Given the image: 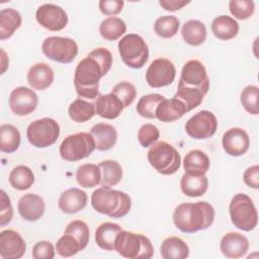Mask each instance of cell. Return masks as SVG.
<instances>
[{
	"label": "cell",
	"instance_id": "603a6c76",
	"mask_svg": "<svg viewBox=\"0 0 259 259\" xmlns=\"http://www.w3.org/2000/svg\"><path fill=\"white\" fill-rule=\"evenodd\" d=\"M91 136L93 137L98 151H108L116 143L117 133L113 125L105 122L96 123L91 127Z\"/></svg>",
	"mask_w": 259,
	"mask_h": 259
},
{
	"label": "cell",
	"instance_id": "ac0fdd59",
	"mask_svg": "<svg viewBox=\"0 0 259 259\" xmlns=\"http://www.w3.org/2000/svg\"><path fill=\"white\" fill-rule=\"evenodd\" d=\"M220 249L227 258L237 259L246 255L249 250V241L241 233L230 232L223 236L220 242Z\"/></svg>",
	"mask_w": 259,
	"mask_h": 259
},
{
	"label": "cell",
	"instance_id": "52a82bcc",
	"mask_svg": "<svg viewBox=\"0 0 259 259\" xmlns=\"http://www.w3.org/2000/svg\"><path fill=\"white\" fill-rule=\"evenodd\" d=\"M122 62L130 68L141 69L149 59V48L145 39L136 33L121 37L117 45Z\"/></svg>",
	"mask_w": 259,
	"mask_h": 259
},
{
	"label": "cell",
	"instance_id": "8992f818",
	"mask_svg": "<svg viewBox=\"0 0 259 259\" xmlns=\"http://www.w3.org/2000/svg\"><path fill=\"white\" fill-rule=\"evenodd\" d=\"M229 211L233 225L239 230L250 232L257 227L258 212L253 200L247 194H235L230 202Z\"/></svg>",
	"mask_w": 259,
	"mask_h": 259
},
{
	"label": "cell",
	"instance_id": "f6af8a7d",
	"mask_svg": "<svg viewBox=\"0 0 259 259\" xmlns=\"http://www.w3.org/2000/svg\"><path fill=\"white\" fill-rule=\"evenodd\" d=\"M56 251L62 257H71L81 250L78 241L70 234H65L57 241Z\"/></svg>",
	"mask_w": 259,
	"mask_h": 259
},
{
	"label": "cell",
	"instance_id": "f35d334b",
	"mask_svg": "<svg viewBox=\"0 0 259 259\" xmlns=\"http://www.w3.org/2000/svg\"><path fill=\"white\" fill-rule=\"evenodd\" d=\"M164 99L165 97L163 95L157 93L144 95L138 101L136 109L138 113L145 118H156V109Z\"/></svg>",
	"mask_w": 259,
	"mask_h": 259
},
{
	"label": "cell",
	"instance_id": "83f0119b",
	"mask_svg": "<svg viewBox=\"0 0 259 259\" xmlns=\"http://www.w3.org/2000/svg\"><path fill=\"white\" fill-rule=\"evenodd\" d=\"M208 187V179L205 175H190L184 173L180 180L181 191L189 197L202 196Z\"/></svg>",
	"mask_w": 259,
	"mask_h": 259
},
{
	"label": "cell",
	"instance_id": "3957f363",
	"mask_svg": "<svg viewBox=\"0 0 259 259\" xmlns=\"http://www.w3.org/2000/svg\"><path fill=\"white\" fill-rule=\"evenodd\" d=\"M91 205L99 213L112 219H119L128 213L132 200L125 192L111 189V187H100L91 195Z\"/></svg>",
	"mask_w": 259,
	"mask_h": 259
},
{
	"label": "cell",
	"instance_id": "681fc988",
	"mask_svg": "<svg viewBox=\"0 0 259 259\" xmlns=\"http://www.w3.org/2000/svg\"><path fill=\"white\" fill-rule=\"evenodd\" d=\"M124 2L122 0H101L99 1V9L102 14L107 16H114L121 12Z\"/></svg>",
	"mask_w": 259,
	"mask_h": 259
},
{
	"label": "cell",
	"instance_id": "7c38bea8",
	"mask_svg": "<svg viewBox=\"0 0 259 259\" xmlns=\"http://www.w3.org/2000/svg\"><path fill=\"white\" fill-rule=\"evenodd\" d=\"M178 85L199 89L206 94L209 89V79L203 64L198 60L187 61L182 67Z\"/></svg>",
	"mask_w": 259,
	"mask_h": 259
},
{
	"label": "cell",
	"instance_id": "7bdbcfd3",
	"mask_svg": "<svg viewBox=\"0 0 259 259\" xmlns=\"http://www.w3.org/2000/svg\"><path fill=\"white\" fill-rule=\"evenodd\" d=\"M111 93L120 100L123 107L130 106L135 101L137 96L136 87L126 81H121L114 85L111 89Z\"/></svg>",
	"mask_w": 259,
	"mask_h": 259
},
{
	"label": "cell",
	"instance_id": "d590c367",
	"mask_svg": "<svg viewBox=\"0 0 259 259\" xmlns=\"http://www.w3.org/2000/svg\"><path fill=\"white\" fill-rule=\"evenodd\" d=\"M126 31L125 22L115 16H110L102 20L99 25V32L105 40L113 41L121 37Z\"/></svg>",
	"mask_w": 259,
	"mask_h": 259
},
{
	"label": "cell",
	"instance_id": "d4e9b609",
	"mask_svg": "<svg viewBox=\"0 0 259 259\" xmlns=\"http://www.w3.org/2000/svg\"><path fill=\"white\" fill-rule=\"evenodd\" d=\"M209 158L200 150L188 152L183 159V168L185 173L190 175H205L209 169Z\"/></svg>",
	"mask_w": 259,
	"mask_h": 259
},
{
	"label": "cell",
	"instance_id": "30bf717a",
	"mask_svg": "<svg viewBox=\"0 0 259 259\" xmlns=\"http://www.w3.org/2000/svg\"><path fill=\"white\" fill-rule=\"evenodd\" d=\"M41 51L50 60L61 64H70L78 55V45L69 37L49 36L42 41Z\"/></svg>",
	"mask_w": 259,
	"mask_h": 259
},
{
	"label": "cell",
	"instance_id": "5b68a950",
	"mask_svg": "<svg viewBox=\"0 0 259 259\" xmlns=\"http://www.w3.org/2000/svg\"><path fill=\"white\" fill-rule=\"evenodd\" d=\"M150 165L162 175L176 173L181 165V157L178 151L169 143L161 141L151 146L147 154Z\"/></svg>",
	"mask_w": 259,
	"mask_h": 259
},
{
	"label": "cell",
	"instance_id": "8d00e7d4",
	"mask_svg": "<svg viewBox=\"0 0 259 259\" xmlns=\"http://www.w3.org/2000/svg\"><path fill=\"white\" fill-rule=\"evenodd\" d=\"M68 113L70 118L75 122H85L91 119L95 114L94 104L81 98L74 100L69 108Z\"/></svg>",
	"mask_w": 259,
	"mask_h": 259
},
{
	"label": "cell",
	"instance_id": "6da1fadb",
	"mask_svg": "<svg viewBox=\"0 0 259 259\" xmlns=\"http://www.w3.org/2000/svg\"><path fill=\"white\" fill-rule=\"evenodd\" d=\"M112 65V55L105 48L93 50L81 60L74 73V86L77 94L86 99H94L99 95V81Z\"/></svg>",
	"mask_w": 259,
	"mask_h": 259
},
{
	"label": "cell",
	"instance_id": "e0dca14e",
	"mask_svg": "<svg viewBox=\"0 0 259 259\" xmlns=\"http://www.w3.org/2000/svg\"><path fill=\"white\" fill-rule=\"evenodd\" d=\"M26 250V244L21 235L14 230H4L0 233V256L3 259H19Z\"/></svg>",
	"mask_w": 259,
	"mask_h": 259
},
{
	"label": "cell",
	"instance_id": "f5cc1de1",
	"mask_svg": "<svg viewBox=\"0 0 259 259\" xmlns=\"http://www.w3.org/2000/svg\"><path fill=\"white\" fill-rule=\"evenodd\" d=\"M1 54H2V74L5 72V70H6V68H7V66H8V64H6L5 62H4V60L6 59V55H5V52L3 51V50H1Z\"/></svg>",
	"mask_w": 259,
	"mask_h": 259
},
{
	"label": "cell",
	"instance_id": "d6986e66",
	"mask_svg": "<svg viewBox=\"0 0 259 259\" xmlns=\"http://www.w3.org/2000/svg\"><path fill=\"white\" fill-rule=\"evenodd\" d=\"M17 209L23 220L27 222H35L39 220L45 212V200L37 194L27 193L19 198Z\"/></svg>",
	"mask_w": 259,
	"mask_h": 259
},
{
	"label": "cell",
	"instance_id": "8fae6325",
	"mask_svg": "<svg viewBox=\"0 0 259 259\" xmlns=\"http://www.w3.org/2000/svg\"><path fill=\"white\" fill-rule=\"evenodd\" d=\"M218 130V119L208 110H200L192 115L185 123L186 134L195 140L211 138Z\"/></svg>",
	"mask_w": 259,
	"mask_h": 259
},
{
	"label": "cell",
	"instance_id": "5bb4252c",
	"mask_svg": "<svg viewBox=\"0 0 259 259\" xmlns=\"http://www.w3.org/2000/svg\"><path fill=\"white\" fill-rule=\"evenodd\" d=\"M35 18L42 27L51 31L62 30L68 24L66 11L61 6L52 3L40 5L35 12Z\"/></svg>",
	"mask_w": 259,
	"mask_h": 259
},
{
	"label": "cell",
	"instance_id": "d6a6232c",
	"mask_svg": "<svg viewBox=\"0 0 259 259\" xmlns=\"http://www.w3.org/2000/svg\"><path fill=\"white\" fill-rule=\"evenodd\" d=\"M21 136L18 128L9 123L0 125V150L3 153L11 154L20 146Z\"/></svg>",
	"mask_w": 259,
	"mask_h": 259
},
{
	"label": "cell",
	"instance_id": "4fadbf2b",
	"mask_svg": "<svg viewBox=\"0 0 259 259\" xmlns=\"http://www.w3.org/2000/svg\"><path fill=\"white\" fill-rule=\"evenodd\" d=\"M176 75L174 64L165 58L154 60L146 71V81L152 88H161L173 83Z\"/></svg>",
	"mask_w": 259,
	"mask_h": 259
},
{
	"label": "cell",
	"instance_id": "277c9868",
	"mask_svg": "<svg viewBox=\"0 0 259 259\" xmlns=\"http://www.w3.org/2000/svg\"><path fill=\"white\" fill-rule=\"evenodd\" d=\"M114 251L128 259H150L153 257L154 248L149 238L121 230L115 239Z\"/></svg>",
	"mask_w": 259,
	"mask_h": 259
},
{
	"label": "cell",
	"instance_id": "1f68e13d",
	"mask_svg": "<svg viewBox=\"0 0 259 259\" xmlns=\"http://www.w3.org/2000/svg\"><path fill=\"white\" fill-rule=\"evenodd\" d=\"M76 180L81 187L93 188L100 184L101 170L96 164H83L76 171Z\"/></svg>",
	"mask_w": 259,
	"mask_h": 259
},
{
	"label": "cell",
	"instance_id": "f907efd6",
	"mask_svg": "<svg viewBox=\"0 0 259 259\" xmlns=\"http://www.w3.org/2000/svg\"><path fill=\"white\" fill-rule=\"evenodd\" d=\"M244 182L247 186L258 189L259 188V166L254 165L245 170L243 174Z\"/></svg>",
	"mask_w": 259,
	"mask_h": 259
},
{
	"label": "cell",
	"instance_id": "ba28073f",
	"mask_svg": "<svg viewBox=\"0 0 259 259\" xmlns=\"http://www.w3.org/2000/svg\"><path fill=\"white\" fill-rule=\"evenodd\" d=\"M95 149V141L91 134L81 132L66 137L60 145L59 153L63 160L77 162L90 156Z\"/></svg>",
	"mask_w": 259,
	"mask_h": 259
},
{
	"label": "cell",
	"instance_id": "c3c4849f",
	"mask_svg": "<svg viewBox=\"0 0 259 259\" xmlns=\"http://www.w3.org/2000/svg\"><path fill=\"white\" fill-rule=\"evenodd\" d=\"M31 256L34 259H53L55 258L54 245L49 241H39L32 247Z\"/></svg>",
	"mask_w": 259,
	"mask_h": 259
},
{
	"label": "cell",
	"instance_id": "cb8c5ba5",
	"mask_svg": "<svg viewBox=\"0 0 259 259\" xmlns=\"http://www.w3.org/2000/svg\"><path fill=\"white\" fill-rule=\"evenodd\" d=\"M185 105L176 98L164 99L156 109V118L162 122H172L186 113Z\"/></svg>",
	"mask_w": 259,
	"mask_h": 259
},
{
	"label": "cell",
	"instance_id": "836d02e7",
	"mask_svg": "<svg viewBox=\"0 0 259 259\" xmlns=\"http://www.w3.org/2000/svg\"><path fill=\"white\" fill-rule=\"evenodd\" d=\"M10 185L16 190H27L34 183V174L32 170L25 165L14 167L8 177Z\"/></svg>",
	"mask_w": 259,
	"mask_h": 259
},
{
	"label": "cell",
	"instance_id": "f546056e",
	"mask_svg": "<svg viewBox=\"0 0 259 259\" xmlns=\"http://www.w3.org/2000/svg\"><path fill=\"white\" fill-rule=\"evenodd\" d=\"M22 18L20 13L13 8H4L0 11V39L4 40L13 35L20 27Z\"/></svg>",
	"mask_w": 259,
	"mask_h": 259
},
{
	"label": "cell",
	"instance_id": "4dcf8cb0",
	"mask_svg": "<svg viewBox=\"0 0 259 259\" xmlns=\"http://www.w3.org/2000/svg\"><path fill=\"white\" fill-rule=\"evenodd\" d=\"M206 34L205 25L197 19H190L186 21L181 28L182 38L186 44L193 47L202 45L205 41Z\"/></svg>",
	"mask_w": 259,
	"mask_h": 259
},
{
	"label": "cell",
	"instance_id": "816d5d0a",
	"mask_svg": "<svg viewBox=\"0 0 259 259\" xmlns=\"http://www.w3.org/2000/svg\"><path fill=\"white\" fill-rule=\"evenodd\" d=\"M159 4L162 8H164L166 11H177L187 4H189V1H183V0H160Z\"/></svg>",
	"mask_w": 259,
	"mask_h": 259
},
{
	"label": "cell",
	"instance_id": "484cf974",
	"mask_svg": "<svg viewBox=\"0 0 259 259\" xmlns=\"http://www.w3.org/2000/svg\"><path fill=\"white\" fill-rule=\"evenodd\" d=\"M121 230V227L117 224L110 222L103 223L95 231V243L102 250L114 251L115 239Z\"/></svg>",
	"mask_w": 259,
	"mask_h": 259
},
{
	"label": "cell",
	"instance_id": "bcb514c9",
	"mask_svg": "<svg viewBox=\"0 0 259 259\" xmlns=\"http://www.w3.org/2000/svg\"><path fill=\"white\" fill-rule=\"evenodd\" d=\"M159 137L160 132L158 127L152 123L143 124L138 132V141L144 148L151 147L158 141Z\"/></svg>",
	"mask_w": 259,
	"mask_h": 259
},
{
	"label": "cell",
	"instance_id": "9a60e30c",
	"mask_svg": "<svg viewBox=\"0 0 259 259\" xmlns=\"http://www.w3.org/2000/svg\"><path fill=\"white\" fill-rule=\"evenodd\" d=\"M38 104L36 93L24 86L14 88L9 96V107L11 111L19 116H24L35 110Z\"/></svg>",
	"mask_w": 259,
	"mask_h": 259
},
{
	"label": "cell",
	"instance_id": "ee69618b",
	"mask_svg": "<svg viewBox=\"0 0 259 259\" xmlns=\"http://www.w3.org/2000/svg\"><path fill=\"white\" fill-rule=\"evenodd\" d=\"M229 9L235 18L245 20L254 13L255 4L252 0H231L229 2Z\"/></svg>",
	"mask_w": 259,
	"mask_h": 259
},
{
	"label": "cell",
	"instance_id": "9c48e42d",
	"mask_svg": "<svg viewBox=\"0 0 259 259\" xmlns=\"http://www.w3.org/2000/svg\"><path fill=\"white\" fill-rule=\"evenodd\" d=\"M60 133V125L55 119L44 117L28 124L26 138L35 148H48L57 142Z\"/></svg>",
	"mask_w": 259,
	"mask_h": 259
},
{
	"label": "cell",
	"instance_id": "7402d4cb",
	"mask_svg": "<svg viewBox=\"0 0 259 259\" xmlns=\"http://www.w3.org/2000/svg\"><path fill=\"white\" fill-rule=\"evenodd\" d=\"M94 107L96 114L106 119L118 117L124 108L120 100L112 93L98 95L94 102Z\"/></svg>",
	"mask_w": 259,
	"mask_h": 259
},
{
	"label": "cell",
	"instance_id": "ffe728a7",
	"mask_svg": "<svg viewBox=\"0 0 259 259\" xmlns=\"http://www.w3.org/2000/svg\"><path fill=\"white\" fill-rule=\"evenodd\" d=\"M87 193L80 188H70L65 190L59 197V208L68 214L76 213L87 205Z\"/></svg>",
	"mask_w": 259,
	"mask_h": 259
},
{
	"label": "cell",
	"instance_id": "2e32d148",
	"mask_svg": "<svg viewBox=\"0 0 259 259\" xmlns=\"http://www.w3.org/2000/svg\"><path fill=\"white\" fill-rule=\"evenodd\" d=\"M222 145L228 155L240 157L249 150L250 138L245 130L232 127L223 135Z\"/></svg>",
	"mask_w": 259,
	"mask_h": 259
},
{
	"label": "cell",
	"instance_id": "44dd1931",
	"mask_svg": "<svg viewBox=\"0 0 259 259\" xmlns=\"http://www.w3.org/2000/svg\"><path fill=\"white\" fill-rule=\"evenodd\" d=\"M54 77L53 69L46 63H36L27 72V82L34 90L49 88L54 81Z\"/></svg>",
	"mask_w": 259,
	"mask_h": 259
},
{
	"label": "cell",
	"instance_id": "7dc6e473",
	"mask_svg": "<svg viewBox=\"0 0 259 259\" xmlns=\"http://www.w3.org/2000/svg\"><path fill=\"white\" fill-rule=\"evenodd\" d=\"M0 226L4 227L12 220L13 208L9 196L3 189L0 191Z\"/></svg>",
	"mask_w": 259,
	"mask_h": 259
},
{
	"label": "cell",
	"instance_id": "74e56055",
	"mask_svg": "<svg viewBox=\"0 0 259 259\" xmlns=\"http://www.w3.org/2000/svg\"><path fill=\"white\" fill-rule=\"evenodd\" d=\"M204 95L205 94L199 89L178 85L177 91L174 94V98L180 100L185 105L186 111L188 112L201 104Z\"/></svg>",
	"mask_w": 259,
	"mask_h": 259
},
{
	"label": "cell",
	"instance_id": "ab89813d",
	"mask_svg": "<svg viewBox=\"0 0 259 259\" xmlns=\"http://www.w3.org/2000/svg\"><path fill=\"white\" fill-rule=\"evenodd\" d=\"M180 21L176 16L165 15L159 17L154 23V30L157 35L163 38L174 36L179 29Z\"/></svg>",
	"mask_w": 259,
	"mask_h": 259
},
{
	"label": "cell",
	"instance_id": "60d3db41",
	"mask_svg": "<svg viewBox=\"0 0 259 259\" xmlns=\"http://www.w3.org/2000/svg\"><path fill=\"white\" fill-rule=\"evenodd\" d=\"M65 234L72 235L78 241L81 247V250H84L89 243V237H90L89 227L83 221L75 220L69 223L66 227Z\"/></svg>",
	"mask_w": 259,
	"mask_h": 259
},
{
	"label": "cell",
	"instance_id": "4316f807",
	"mask_svg": "<svg viewBox=\"0 0 259 259\" xmlns=\"http://www.w3.org/2000/svg\"><path fill=\"white\" fill-rule=\"evenodd\" d=\"M211 31L217 38L221 40H230L237 36L239 32V23L231 16L220 15L212 20Z\"/></svg>",
	"mask_w": 259,
	"mask_h": 259
},
{
	"label": "cell",
	"instance_id": "b9f144b4",
	"mask_svg": "<svg viewBox=\"0 0 259 259\" xmlns=\"http://www.w3.org/2000/svg\"><path fill=\"white\" fill-rule=\"evenodd\" d=\"M258 93L259 89L257 86L249 85L242 90L240 96V101L245 110L253 115H257L259 113Z\"/></svg>",
	"mask_w": 259,
	"mask_h": 259
},
{
	"label": "cell",
	"instance_id": "e575fe53",
	"mask_svg": "<svg viewBox=\"0 0 259 259\" xmlns=\"http://www.w3.org/2000/svg\"><path fill=\"white\" fill-rule=\"evenodd\" d=\"M98 166L101 170L100 185L102 187H112L119 183L122 178V168L117 161L105 160Z\"/></svg>",
	"mask_w": 259,
	"mask_h": 259
},
{
	"label": "cell",
	"instance_id": "f1b7e54d",
	"mask_svg": "<svg viewBox=\"0 0 259 259\" xmlns=\"http://www.w3.org/2000/svg\"><path fill=\"white\" fill-rule=\"evenodd\" d=\"M160 253L164 259H184L189 256V247L181 238L172 236L162 242Z\"/></svg>",
	"mask_w": 259,
	"mask_h": 259
},
{
	"label": "cell",
	"instance_id": "7a4b0ae2",
	"mask_svg": "<svg viewBox=\"0 0 259 259\" xmlns=\"http://www.w3.org/2000/svg\"><path fill=\"white\" fill-rule=\"evenodd\" d=\"M214 208L206 201L184 202L173 212L175 227L183 233L193 234L208 229L214 221Z\"/></svg>",
	"mask_w": 259,
	"mask_h": 259
}]
</instances>
